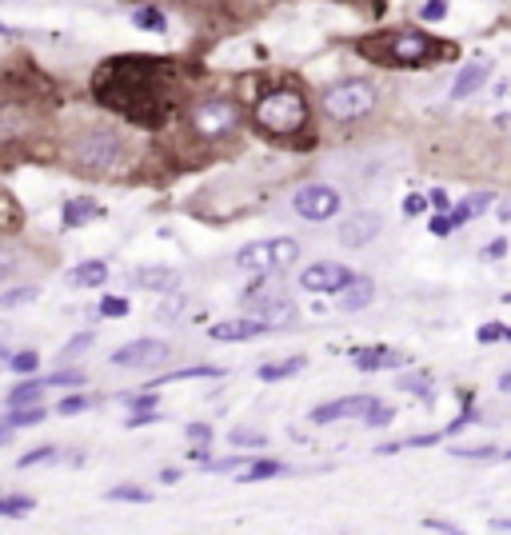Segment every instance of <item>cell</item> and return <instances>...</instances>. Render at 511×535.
<instances>
[{
	"label": "cell",
	"mask_w": 511,
	"mask_h": 535,
	"mask_svg": "<svg viewBox=\"0 0 511 535\" xmlns=\"http://www.w3.org/2000/svg\"><path fill=\"white\" fill-rule=\"evenodd\" d=\"M92 96L104 108L128 116L132 124L156 128L176 100V72L168 60L140 56V52L136 56H112L92 76Z\"/></svg>",
	"instance_id": "cell-1"
},
{
	"label": "cell",
	"mask_w": 511,
	"mask_h": 535,
	"mask_svg": "<svg viewBox=\"0 0 511 535\" xmlns=\"http://www.w3.org/2000/svg\"><path fill=\"white\" fill-rule=\"evenodd\" d=\"M308 116H312L308 112V100L299 96L296 88H272V92L256 104L252 120H256L260 132H268V136H276V140H287V136H296V132L308 128Z\"/></svg>",
	"instance_id": "cell-2"
},
{
	"label": "cell",
	"mask_w": 511,
	"mask_h": 535,
	"mask_svg": "<svg viewBox=\"0 0 511 535\" xmlns=\"http://www.w3.org/2000/svg\"><path fill=\"white\" fill-rule=\"evenodd\" d=\"M124 160H128V140L116 128H84L72 140V164L80 172L108 176L116 168H124Z\"/></svg>",
	"instance_id": "cell-3"
},
{
	"label": "cell",
	"mask_w": 511,
	"mask_h": 535,
	"mask_svg": "<svg viewBox=\"0 0 511 535\" xmlns=\"http://www.w3.org/2000/svg\"><path fill=\"white\" fill-rule=\"evenodd\" d=\"M240 120H244V112H240V104L232 96H204L188 108V132L196 140H208V144L236 136Z\"/></svg>",
	"instance_id": "cell-4"
},
{
	"label": "cell",
	"mask_w": 511,
	"mask_h": 535,
	"mask_svg": "<svg viewBox=\"0 0 511 535\" xmlns=\"http://www.w3.org/2000/svg\"><path fill=\"white\" fill-rule=\"evenodd\" d=\"M299 256V244L292 236H272V240H252L236 252V268L244 272H256V276H276L292 268Z\"/></svg>",
	"instance_id": "cell-5"
},
{
	"label": "cell",
	"mask_w": 511,
	"mask_h": 535,
	"mask_svg": "<svg viewBox=\"0 0 511 535\" xmlns=\"http://www.w3.org/2000/svg\"><path fill=\"white\" fill-rule=\"evenodd\" d=\"M375 104H380V92L368 80H344V84L324 92V112L332 120H339V124H351V120L368 116Z\"/></svg>",
	"instance_id": "cell-6"
},
{
	"label": "cell",
	"mask_w": 511,
	"mask_h": 535,
	"mask_svg": "<svg viewBox=\"0 0 511 535\" xmlns=\"http://www.w3.org/2000/svg\"><path fill=\"white\" fill-rule=\"evenodd\" d=\"M240 299H244V308H248L256 320L272 324V332H276V328H287L292 320H296V304H292L280 288H264L260 276H256V284H252Z\"/></svg>",
	"instance_id": "cell-7"
},
{
	"label": "cell",
	"mask_w": 511,
	"mask_h": 535,
	"mask_svg": "<svg viewBox=\"0 0 511 535\" xmlns=\"http://www.w3.org/2000/svg\"><path fill=\"white\" fill-rule=\"evenodd\" d=\"M363 52H375V49H363ZM436 52H439V44L432 37H424V32H396V37H387V44L375 56L396 64V68H412V64H424Z\"/></svg>",
	"instance_id": "cell-8"
},
{
	"label": "cell",
	"mask_w": 511,
	"mask_h": 535,
	"mask_svg": "<svg viewBox=\"0 0 511 535\" xmlns=\"http://www.w3.org/2000/svg\"><path fill=\"white\" fill-rule=\"evenodd\" d=\"M37 132V112L25 100H0V148H13Z\"/></svg>",
	"instance_id": "cell-9"
},
{
	"label": "cell",
	"mask_w": 511,
	"mask_h": 535,
	"mask_svg": "<svg viewBox=\"0 0 511 535\" xmlns=\"http://www.w3.org/2000/svg\"><path fill=\"white\" fill-rule=\"evenodd\" d=\"M292 208L304 216V220H332L339 212V192L332 184H304L292 196Z\"/></svg>",
	"instance_id": "cell-10"
},
{
	"label": "cell",
	"mask_w": 511,
	"mask_h": 535,
	"mask_svg": "<svg viewBox=\"0 0 511 535\" xmlns=\"http://www.w3.org/2000/svg\"><path fill=\"white\" fill-rule=\"evenodd\" d=\"M164 360H168V344L164 340H132V344L112 352L116 368H156Z\"/></svg>",
	"instance_id": "cell-11"
},
{
	"label": "cell",
	"mask_w": 511,
	"mask_h": 535,
	"mask_svg": "<svg viewBox=\"0 0 511 535\" xmlns=\"http://www.w3.org/2000/svg\"><path fill=\"white\" fill-rule=\"evenodd\" d=\"M380 228H384V220L375 216V212H351L348 220L339 224V244L344 248H363V244H372L375 236H380Z\"/></svg>",
	"instance_id": "cell-12"
},
{
	"label": "cell",
	"mask_w": 511,
	"mask_h": 535,
	"mask_svg": "<svg viewBox=\"0 0 511 535\" xmlns=\"http://www.w3.org/2000/svg\"><path fill=\"white\" fill-rule=\"evenodd\" d=\"M348 280H351V268H344V264H312V268L299 272L304 292H339Z\"/></svg>",
	"instance_id": "cell-13"
},
{
	"label": "cell",
	"mask_w": 511,
	"mask_h": 535,
	"mask_svg": "<svg viewBox=\"0 0 511 535\" xmlns=\"http://www.w3.org/2000/svg\"><path fill=\"white\" fill-rule=\"evenodd\" d=\"M128 284L132 288H144V292H176L180 288V272L176 268H136V272L128 276Z\"/></svg>",
	"instance_id": "cell-14"
},
{
	"label": "cell",
	"mask_w": 511,
	"mask_h": 535,
	"mask_svg": "<svg viewBox=\"0 0 511 535\" xmlns=\"http://www.w3.org/2000/svg\"><path fill=\"white\" fill-rule=\"evenodd\" d=\"M264 332H272V324H264V320H224V324L208 328V336L212 340H232V344H240V340H256V336H264Z\"/></svg>",
	"instance_id": "cell-15"
},
{
	"label": "cell",
	"mask_w": 511,
	"mask_h": 535,
	"mask_svg": "<svg viewBox=\"0 0 511 535\" xmlns=\"http://www.w3.org/2000/svg\"><path fill=\"white\" fill-rule=\"evenodd\" d=\"M372 396H344V399H332V404H320L312 411V423H336V420H348V415H360L368 408Z\"/></svg>",
	"instance_id": "cell-16"
},
{
	"label": "cell",
	"mask_w": 511,
	"mask_h": 535,
	"mask_svg": "<svg viewBox=\"0 0 511 535\" xmlns=\"http://www.w3.org/2000/svg\"><path fill=\"white\" fill-rule=\"evenodd\" d=\"M351 363H356L360 372H384V368H403L408 356L387 352V348H360V352H351Z\"/></svg>",
	"instance_id": "cell-17"
},
{
	"label": "cell",
	"mask_w": 511,
	"mask_h": 535,
	"mask_svg": "<svg viewBox=\"0 0 511 535\" xmlns=\"http://www.w3.org/2000/svg\"><path fill=\"white\" fill-rule=\"evenodd\" d=\"M339 292H344V296H339V308L344 311H360V308H368V304L375 299V284L372 280H363V276H351Z\"/></svg>",
	"instance_id": "cell-18"
},
{
	"label": "cell",
	"mask_w": 511,
	"mask_h": 535,
	"mask_svg": "<svg viewBox=\"0 0 511 535\" xmlns=\"http://www.w3.org/2000/svg\"><path fill=\"white\" fill-rule=\"evenodd\" d=\"M487 76H491L487 60L467 64V68H463V72L455 76V84H451V100H463V96H472V92H479V88L487 84Z\"/></svg>",
	"instance_id": "cell-19"
},
{
	"label": "cell",
	"mask_w": 511,
	"mask_h": 535,
	"mask_svg": "<svg viewBox=\"0 0 511 535\" xmlns=\"http://www.w3.org/2000/svg\"><path fill=\"white\" fill-rule=\"evenodd\" d=\"M104 280H108V264L104 260H84L80 268L68 272V284L72 288H100Z\"/></svg>",
	"instance_id": "cell-20"
},
{
	"label": "cell",
	"mask_w": 511,
	"mask_h": 535,
	"mask_svg": "<svg viewBox=\"0 0 511 535\" xmlns=\"http://www.w3.org/2000/svg\"><path fill=\"white\" fill-rule=\"evenodd\" d=\"M220 368H212V363H192V368H180V372H168V375H160V380H156V384H148L152 392H156V387L160 384H172V380H220Z\"/></svg>",
	"instance_id": "cell-21"
},
{
	"label": "cell",
	"mask_w": 511,
	"mask_h": 535,
	"mask_svg": "<svg viewBox=\"0 0 511 535\" xmlns=\"http://www.w3.org/2000/svg\"><path fill=\"white\" fill-rule=\"evenodd\" d=\"M287 468L280 460H252L240 468V484H256V479H272V475H284Z\"/></svg>",
	"instance_id": "cell-22"
},
{
	"label": "cell",
	"mask_w": 511,
	"mask_h": 535,
	"mask_svg": "<svg viewBox=\"0 0 511 535\" xmlns=\"http://www.w3.org/2000/svg\"><path fill=\"white\" fill-rule=\"evenodd\" d=\"M92 216H100L96 200H68V204H64V212H60L64 228H80L84 220H92Z\"/></svg>",
	"instance_id": "cell-23"
},
{
	"label": "cell",
	"mask_w": 511,
	"mask_h": 535,
	"mask_svg": "<svg viewBox=\"0 0 511 535\" xmlns=\"http://www.w3.org/2000/svg\"><path fill=\"white\" fill-rule=\"evenodd\" d=\"M360 415H363V423H368V427H387V423L396 420V408H392V404H384V399H368V408H363Z\"/></svg>",
	"instance_id": "cell-24"
},
{
	"label": "cell",
	"mask_w": 511,
	"mask_h": 535,
	"mask_svg": "<svg viewBox=\"0 0 511 535\" xmlns=\"http://www.w3.org/2000/svg\"><path fill=\"white\" fill-rule=\"evenodd\" d=\"M40 396H44V387L37 384V380H25V384H16L13 392H8V408H25V404H40Z\"/></svg>",
	"instance_id": "cell-25"
},
{
	"label": "cell",
	"mask_w": 511,
	"mask_h": 535,
	"mask_svg": "<svg viewBox=\"0 0 511 535\" xmlns=\"http://www.w3.org/2000/svg\"><path fill=\"white\" fill-rule=\"evenodd\" d=\"M399 392H412V396L420 399H432V375L427 372H408V375H399Z\"/></svg>",
	"instance_id": "cell-26"
},
{
	"label": "cell",
	"mask_w": 511,
	"mask_h": 535,
	"mask_svg": "<svg viewBox=\"0 0 511 535\" xmlns=\"http://www.w3.org/2000/svg\"><path fill=\"white\" fill-rule=\"evenodd\" d=\"M304 356H292V360H280V363H264L260 368V380H284V375H296L304 372Z\"/></svg>",
	"instance_id": "cell-27"
},
{
	"label": "cell",
	"mask_w": 511,
	"mask_h": 535,
	"mask_svg": "<svg viewBox=\"0 0 511 535\" xmlns=\"http://www.w3.org/2000/svg\"><path fill=\"white\" fill-rule=\"evenodd\" d=\"M132 25H136V28H148V32H164V28H168V16H164L160 8L144 4V8H136V13H132Z\"/></svg>",
	"instance_id": "cell-28"
},
{
	"label": "cell",
	"mask_w": 511,
	"mask_h": 535,
	"mask_svg": "<svg viewBox=\"0 0 511 535\" xmlns=\"http://www.w3.org/2000/svg\"><path fill=\"white\" fill-rule=\"evenodd\" d=\"M40 420H44V408L40 404H25V408H13V415H4V427H32Z\"/></svg>",
	"instance_id": "cell-29"
},
{
	"label": "cell",
	"mask_w": 511,
	"mask_h": 535,
	"mask_svg": "<svg viewBox=\"0 0 511 535\" xmlns=\"http://www.w3.org/2000/svg\"><path fill=\"white\" fill-rule=\"evenodd\" d=\"M37 288H13V292H0V311L8 308H25V304H37Z\"/></svg>",
	"instance_id": "cell-30"
},
{
	"label": "cell",
	"mask_w": 511,
	"mask_h": 535,
	"mask_svg": "<svg viewBox=\"0 0 511 535\" xmlns=\"http://www.w3.org/2000/svg\"><path fill=\"white\" fill-rule=\"evenodd\" d=\"M28 511H32V499L28 496H0V515L4 520H20Z\"/></svg>",
	"instance_id": "cell-31"
},
{
	"label": "cell",
	"mask_w": 511,
	"mask_h": 535,
	"mask_svg": "<svg viewBox=\"0 0 511 535\" xmlns=\"http://www.w3.org/2000/svg\"><path fill=\"white\" fill-rule=\"evenodd\" d=\"M37 363H40V356H37L32 348H28V352H8V368H13V372H20V375L37 372Z\"/></svg>",
	"instance_id": "cell-32"
},
{
	"label": "cell",
	"mask_w": 511,
	"mask_h": 535,
	"mask_svg": "<svg viewBox=\"0 0 511 535\" xmlns=\"http://www.w3.org/2000/svg\"><path fill=\"white\" fill-rule=\"evenodd\" d=\"M108 499H112V503H148L152 491H144V487H112Z\"/></svg>",
	"instance_id": "cell-33"
},
{
	"label": "cell",
	"mask_w": 511,
	"mask_h": 535,
	"mask_svg": "<svg viewBox=\"0 0 511 535\" xmlns=\"http://www.w3.org/2000/svg\"><path fill=\"white\" fill-rule=\"evenodd\" d=\"M232 444H240V448H268V436L264 432H252V427H236L232 432Z\"/></svg>",
	"instance_id": "cell-34"
},
{
	"label": "cell",
	"mask_w": 511,
	"mask_h": 535,
	"mask_svg": "<svg viewBox=\"0 0 511 535\" xmlns=\"http://www.w3.org/2000/svg\"><path fill=\"white\" fill-rule=\"evenodd\" d=\"M451 456H460V460H503L499 448H455Z\"/></svg>",
	"instance_id": "cell-35"
},
{
	"label": "cell",
	"mask_w": 511,
	"mask_h": 535,
	"mask_svg": "<svg viewBox=\"0 0 511 535\" xmlns=\"http://www.w3.org/2000/svg\"><path fill=\"white\" fill-rule=\"evenodd\" d=\"M16 220H20V212H16V204H13L8 196H4V192H0V232H8V228H13Z\"/></svg>",
	"instance_id": "cell-36"
},
{
	"label": "cell",
	"mask_w": 511,
	"mask_h": 535,
	"mask_svg": "<svg viewBox=\"0 0 511 535\" xmlns=\"http://www.w3.org/2000/svg\"><path fill=\"white\" fill-rule=\"evenodd\" d=\"M92 404H96V396H68V399H60V415H76V411L92 408Z\"/></svg>",
	"instance_id": "cell-37"
},
{
	"label": "cell",
	"mask_w": 511,
	"mask_h": 535,
	"mask_svg": "<svg viewBox=\"0 0 511 535\" xmlns=\"http://www.w3.org/2000/svg\"><path fill=\"white\" fill-rule=\"evenodd\" d=\"M208 472H240L244 468V456H224V460H204Z\"/></svg>",
	"instance_id": "cell-38"
},
{
	"label": "cell",
	"mask_w": 511,
	"mask_h": 535,
	"mask_svg": "<svg viewBox=\"0 0 511 535\" xmlns=\"http://www.w3.org/2000/svg\"><path fill=\"white\" fill-rule=\"evenodd\" d=\"M48 460H56V448H37V451H25L20 456V468H32V463H48Z\"/></svg>",
	"instance_id": "cell-39"
},
{
	"label": "cell",
	"mask_w": 511,
	"mask_h": 535,
	"mask_svg": "<svg viewBox=\"0 0 511 535\" xmlns=\"http://www.w3.org/2000/svg\"><path fill=\"white\" fill-rule=\"evenodd\" d=\"M100 316H128V299L104 296V299H100Z\"/></svg>",
	"instance_id": "cell-40"
},
{
	"label": "cell",
	"mask_w": 511,
	"mask_h": 535,
	"mask_svg": "<svg viewBox=\"0 0 511 535\" xmlns=\"http://www.w3.org/2000/svg\"><path fill=\"white\" fill-rule=\"evenodd\" d=\"M463 208H467V216H479V212H487V208H491V192H475V196H467V204H463Z\"/></svg>",
	"instance_id": "cell-41"
},
{
	"label": "cell",
	"mask_w": 511,
	"mask_h": 535,
	"mask_svg": "<svg viewBox=\"0 0 511 535\" xmlns=\"http://www.w3.org/2000/svg\"><path fill=\"white\" fill-rule=\"evenodd\" d=\"M420 16L424 20H444L448 16V0H427L424 8H420Z\"/></svg>",
	"instance_id": "cell-42"
},
{
	"label": "cell",
	"mask_w": 511,
	"mask_h": 535,
	"mask_svg": "<svg viewBox=\"0 0 511 535\" xmlns=\"http://www.w3.org/2000/svg\"><path fill=\"white\" fill-rule=\"evenodd\" d=\"M84 348H92V336H88V332H80V336H72L68 344H64V360H72L76 352H84Z\"/></svg>",
	"instance_id": "cell-43"
},
{
	"label": "cell",
	"mask_w": 511,
	"mask_h": 535,
	"mask_svg": "<svg viewBox=\"0 0 511 535\" xmlns=\"http://www.w3.org/2000/svg\"><path fill=\"white\" fill-rule=\"evenodd\" d=\"M156 420H160V411H152V408H140L136 411V415H128V427H148V423H156Z\"/></svg>",
	"instance_id": "cell-44"
},
{
	"label": "cell",
	"mask_w": 511,
	"mask_h": 535,
	"mask_svg": "<svg viewBox=\"0 0 511 535\" xmlns=\"http://www.w3.org/2000/svg\"><path fill=\"white\" fill-rule=\"evenodd\" d=\"M507 336V328L503 324H487V328H479V344H496V340H503Z\"/></svg>",
	"instance_id": "cell-45"
},
{
	"label": "cell",
	"mask_w": 511,
	"mask_h": 535,
	"mask_svg": "<svg viewBox=\"0 0 511 535\" xmlns=\"http://www.w3.org/2000/svg\"><path fill=\"white\" fill-rule=\"evenodd\" d=\"M427 204H432L436 212H448L451 208V196L444 192V188H436V192H427Z\"/></svg>",
	"instance_id": "cell-46"
},
{
	"label": "cell",
	"mask_w": 511,
	"mask_h": 535,
	"mask_svg": "<svg viewBox=\"0 0 511 535\" xmlns=\"http://www.w3.org/2000/svg\"><path fill=\"white\" fill-rule=\"evenodd\" d=\"M472 420H475V408L467 404V408L460 411V420H451V423H448V436H455V432H460V427H467Z\"/></svg>",
	"instance_id": "cell-47"
},
{
	"label": "cell",
	"mask_w": 511,
	"mask_h": 535,
	"mask_svg": "<svg viewBox=\"0 0 511 535\" xmlns=\"http://www.w3.org/2000/svg\"><path fill=\"white\" fill-rule=\"evenodd\" d=\"M120 404H128V408H152L156 392H148V396H120Z\"/></svg>",
	"instance_id": "cell-48"
},
{
	"label": "cell",
	"mask_w": 511,
	"mask_h": 535,
	"mask_svg": "<svg viewBox=\"0 0 511 535\" xmlns=\"http://www.w3.org/2000/svg\"><path fill=\"white\" fill-rule=\"evenodd\" d=\"M16 264H20V260H16L13 252H0V280H8V276L16 272Z\"/></svg>",
	"instance_id": "cell-49"
},
{
	"label": "cell",
	"mask_w": 511,
	"mask_h": 535,
	"mask_svg": "<svg viewBox=\"0 0 511 535\" xmlns=\"http://www.w3.org/2000/svg\"><path fill=\"white\" fill-rule=\"evenodd\" d=\"M432 232H436V236H451V224H448V216H444V212L432 216Z\"/></svg>",
	"instance_id": "cell-50"
},
{
	"label": "cell",
	"mask_w": 511,
	"mask_h": 535,
	"mask_svg": "<svg viewBox=\"0 0 511 535\" xmlns=\"http://www.w3.org/2000/svg\"><path fill=\"white\" fill-rule=\"evenodd\" d=\"M208 436H212V432H208V423H188V439H196V444H204Z\"/></svg>",
	"instance_id": "cell-51"
},
{
	"label": "cell",
	"mask_w": 511,
	"mask_h": 535,
	"mask_svg": "<svg viewBox=\"0 0 511 535\" xmlns=\"http://www.w3.org/2000/svg\"><path fill=\"white\" fill-rule=\"evenodd\" d=\"M427 208V196H408L403 200V212H408V216H415V212H424Z\"/></svg>",
	"instance_id": "cell-52"
},
{
	"label": "cell",
	"mask_w": 511,
	"mask_h": 535,
	"mask_svg": "<svg viewBox=\"0 0 511 535\" xmlns=\"http://www.w3.org/2000/svg\"><path fill=\"white\" fill-rule=\"evenodd\" d=\"M424 527H432V531H455V523H444V520H424Z\"/></svg>",
	"instance_id": "cell-53"
},
{
	"label": "cell",
	"mask_w": 511,
	"mask_h": 535,
	"mask_svg": "<svg viewBox=\"0 0 511 535\" xmlns=\"http://www.w3.org/2000/svg\"><path fill=\"white\" fill-rule=\"evenodd\" d=\"M503 252H507V244H503V240H491V244H487V256H503Z\"/></svg>",
	"instance_id": "cell-54"
},
{
	"label": "cell",
	"mask_w": 511,
	"mask_h": 535,
	"mask_svg": "<svg viewBox=\"0 0 511 535\" xmlns=\"http://www.w3.org/2000/svg\"><path fill=\"white\" fill-rule=\"evenodd\" d=\"M160 479H164V484H176V479H180V472H176V468H164Z\"/></svg>",
	"instance_id": "cell-55"
},
{
	"label": "cell",
	"mask_w": 511,
	"mask_h": 535,
	"mask_svg": "<svg viewBox=\"0 0 511 535\" xmlns=\"http://www.w3.org/2000/svg\"><path fill=\"white\" fill-rule=\"evenodd\" d=\"M188 456H192V460H200V463H204V460H208V448L200 444V448H192V451H188Z\"/></svg>",
	"instance_id": "cell-56"
},
{
	"label": "cell",
	"mask_w": 511,
	"mask_h": 535,
	"mask_svg": "<svg viewBox=\"0 0 511 535\" xmlns=\"http://www.w3.org/2000/svg\"><path fill=\"white\" fill-rule=\"evenodd\" d=\"M0 37H16V28H8V25H0Z\"/></svg>",
	"instance_id": "cell-57"
},
{
	"label": "cell",
	"mask_w": 511,
	"mask_h": 535,
	"mask_svg": "<svg viewBox=\"0 0 511 535\" xmlns=\"http://www.w3.org/2000/svg\"><path fill=\"white\" fill-rule=\"evenodd\" d=\"M0 363H8V348L4 344H0Z\"/></svg>",
	"instance_id": "cell-58"
}]
</instances>
